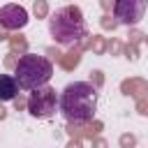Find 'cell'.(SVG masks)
<instances>
[{"label":"cell","mask_w":148,"mask_h":148,"mask_svg":"<svg viewBox=\"0 0 148 148\" xmlns=\"http://www.w3.org/2000/svg\"><path fill=\"white\" fill-rule=\"evenodd\" d=\"M58 109L69 123H90L97 111V88L90 81L67 83L58 97Z\"/></svg>","instance_id":"obj_1"},{"label":"cell","mask_w":148,"mask_h":148,"mask_svg":"<svg viewBox=\"0 0 148 148\" xmlns=\"http://www.w3.org/2000/svg\"><path fill=\"white\" fill-rule=\"evenodd\" d=\"M49 32L62 46L79 44L88 35V28H86V21H83V12L76 5H67V7L56 9L49 16Z\"/></svg>","instance_id":"obj_2"},{"label":"cell","mask_w":148,"mask_h":148,"mask_svg":"<svg viewBox=\"0 0 148 148\" xmlns=\"http://www.w3.org/2000/svg\"><path fill=\"white\" fill-rule=\"evenodd\" d=\"M51 76H53V65L44 56L25 53L14 65V79L23 90H37L42 86H49Z\"/></svg>","instance_id":"obj_3"},{"label":"cell","mask_w":148,"mask_h":148,"mask_svg":"<svg viewBox=\"0 0 148 148\" xmlns=\"http://www.w3.org/2000/svg\"><path fill=\"white\" fill-rule=\"evenodd\" d=\"M25 104H28V111H30L32 118L44 120V118H51L56 113V109H58V95H56V90L51 86H42V88H37V90L30 92V97H28Z\"/></svg>","instance_id":"obj_4"},{"label":"cell","mask_w":148,"mask_h":148,"mask_svg":"<svg viewBox=\"0 0 148 148\" xmlns=\"http://www.w3.org/2000/svg\"><path fill=\"white\" fill-rule=\"evenodd\" d=\"M146 2L143 0H118L113 5V18L123 25H136L143 18Z\"/></svg>","instance_id":"obj_5"},{"label":"cell","mask_w":148,"mask_h":148,"mask_svg":"<svg viewBox=\"0 0 148 148\" xmlns=\"http://www.w3.org/2000/svg\"><path fill=\"white\" fill-rule=\"evenodd\" d=\"M28 25V12L21 5L0 7V28L2 30H21Z\"/></svg>","instance_id":"obj_6"},{"label":"cell","mask_w":148,"mask_h":148,"mask_svg":"<svg viewBox=\"0 0 148 148\" xmlns=\"http://www.w3.org/2000/svg\"><path fill=\"white\" fill-rule=\"evenodd\" d=\"M18 97V83L9 74H0V102H9Z\"/></svg>","instance_id":"obj_7"},{"label":"cell","mask_w":148,"mask_h":148,"mask_svg":"<svg viewBox=\"0 0 148 148\" xmlns=\"http://www.w3.org/2000/svg\"><path fill=\"white\" fill-rule=\"evenodd\" d=\"M79 60H81V53H79V51H74V53H69V56L62 60V65H65V69H72V67H76V65H79Z\"/></svg>","instance_id":"obj_8"},{"label":"cell","mask_w":148,"mask_h":148,"mask_svg":"<svg viewBox=\"0 0 148 148\" xmlns=\"http://www.w3.org/2000/svg\"><path fill=\"white\" fill-rule=\"evenodd\" d=\"M32 12H35L37 16H46V2H35Z\"/></svg>","instance_id":"obj_9"},{"label":"cell","mask_w":148,"mask_h":148,"mask_svg":"<svg viewBox=\"0 0 148 148\" xmlns=\"http://www.w3.org/2000/svg\"><path fill=\"white\" fill-rule=\"evenodd\" d=\"M12 46H14V49H18V46H21V49H25V39H21V35H18V39H16V37L12 39Z\"/></svg>","instance_id":"obj_10"},{"label":"cell","mask_w":148,"mask_h":148,"mask_svg":"<svg viewBox=\"0 0 148 148\" xmlns=\"http://www.w3.org/2000/svg\"><path fill=\"white\" fill-rule=\"evenodd\" d=\"M109 18H111V16H104V21H102V25H104V28H116L118 23H116V21H109Z\"/></svg>","instance_id":"obj_11"},{"label":"cell","mask_w":148,"mask_h":148,"mask_svg":"<svg viewBox=\"0 0 148 148\" xmlns=\"http://www.w3.org/2000/svg\"><path fill=\"white\" fill-rule=\"evenodd\" d=\"M127 143L132 146V143H134V136H123V146H127Z\"/></svg>","instance_id":"obj_12"},{"label":"cell","mask_w":148,"mask_h":148,"mask_svg":"<svg viewBox=\"0 0 148 148\" xmlns=\"http://www.w3.org/2000/svg\"><path fill=\"white\" fill-rule=\"evenodd\" d=\"M0 39H9V37L5 35V30H2V28H0Z\"/></svg>","instance_id":"obj_13"},{"label":"cell","mask_w":148,"mask_h":148,"mask_svg":"<svg viewBox=\"0 0 148 148\" xmlns=\"http://www.w3.org/2000/svg\"><path fill=\"white\" fill-rule=\"evenodd\" d=\"M5 116H7V111H5L2 106H0V118H5Z\"/></svg>","instance_id":"obj_14"}]
</instances>
